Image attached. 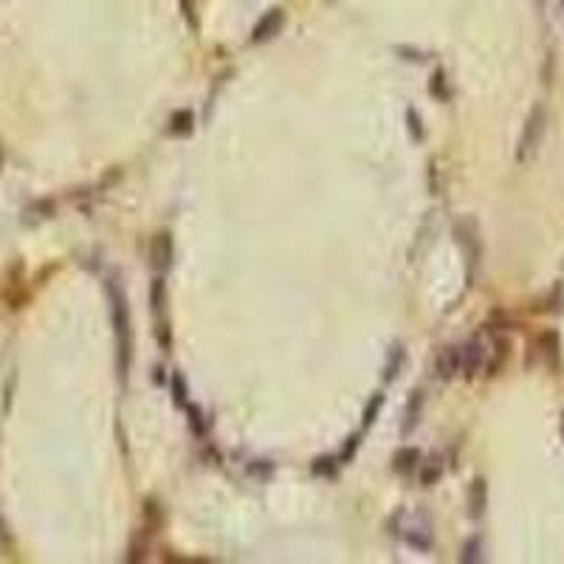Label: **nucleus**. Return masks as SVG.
Returning <instances> with one entry per match:
<instances>
[{"label":"nucleus","instance_id":"1","mask_svg":"<svg viewBox=\"0 0 564 564\" xmlns=\"http://www.w3.org/2000/svg\"><path fill=\"white\" fill-rule=\"evenodd\" d=\"M107 296H110V313H113V330H116V367L122 381H128L130 364H133V322H130V308L122 285L116 280H107Z\"/></svg>","mask_w":564,"mask_h":564},{"label":"nucleus","instance_id":"2","mask_svg":"<svg viewBox=\"0 0 564 564\" xmlns=\"http://www.w3.org/2000/svg\"><path fill=\"white\" fill-rule=\"evenodd\" d=\"M544 128H547V113L542 104H536L530 110V116L525 119V128H522V139H519V147H516V161H525L536 153L542 136H544Z\"/></svg>","mask_w":564,"mask_h":564},{"label":"nucleus","instance_id":"3","mask_svg":"<svg viewBox=\"0 0 564 564\" xmlns=\"http://www.w3.org/2000/svg\"><path fill=\"white\" fill-rule=\"evenodd\" d=\"M455 238L466 252V263H469V282L474 280V268L480 260V238H477V223L472 217H463L455 223Z\"/></svg>","mask_w":564,"mask_h":564},{"label":"nucleus","instance_id":"4","mask_svg":"<svg viewBox=\"0 0 564 564\" xmlns=\"http://www.w3.org/2000/svg\"><path fill=\"white\" fill-rule=\"evenodd\" d=\"M488 359H491V350L486 345V338L474 336L463 345V376L466 378H477L483 370H488Z\"/></svg>","mask_w":564,"mask_h":564},{"label":"nucleus","instance_id":"5","mask_svg":"<svg viewBox=\"0 0 564 564\" xmlns=\"http://www.w3.org/2000/svg\"><path fill=\"white\" fill-rule=\"evenodd\" d=\"M434 370H437V378L440 381H451L463 373V348H455L448 345L437 353V362H434Z\"/></svg>","mask_w":564,"mask_h":564},{"label":"nucleus","instance_id":"6","mask_svg":"<svg viewBox=\"0 0 564 564\" xmlns=\"http://www.w3.org/2000/svg\"><path fill=\"white\" fill-rule=\"evenodd\" d=\"M172 257H175V246H172V235L170 232H158L150 243V263L158 274H164L170 266H172Z\"/></svg>","mask_w":564,"mask_h":564},{"label":"nucleus","instance_id":"7","mask_svg":"<svg viewBox=\"0 0 564 564\" xmlns=\"http://www.w3.org/2000/svg\"><path fill=\"white\" fill-rule=\"evenodd\" d=\"M392 533H398L409 547H415V550H420V553H426V550H432V544H434V536H432V528L426 525V522H415V519H409V525L406 528H395Z\"/></svg>","mask_w":564,"mask_h":564},{"label":"nucleus","instance_id":"8","mask_svg":"<svg viewBox=\"0 0 564 564\" xmlns=\"http://www.w3.org/2000/svg\"><path fill=\"white\" fill-rule=\"evenodd\" d=\"M282 23H285V12H282V9H268V12L257 20V26L252 29V43H268L271 37L280 34Z\"/></svg>","mask_w":564,"mask_h":564},{"label":"nucleus","instance_id":"9","mask_svg":"<svg viewBox=\"0 0 564 564\" xmlns=\"http://www.w3.org/2000/svg\"><path fill=\"white\" fill-rule=\"evenodd\" d=\"M420 469V451L412 446H404L392 455V472L401 477H412Z\"/></svg>","mask_w":564,"mask_h":564},{"label":"nucleus","instance_id":"10","mask_svg":"<svg viewBox=\"0 0 564 564\" xmlns=\"http://www.w3.org/2000/svg\"><path fill=\"white\" fill-rule=\"evenodd\" d=\"M423 404H426V395L420 390L412 392L409 404H406V415H404V426H401V434L406 437L418 423H420V415H423Z\"/></svg>","mask_w":564,"mask_h":564},{"label":"nucleus","instance_id":"11","mask_svg":"<svg viewBox=\"0 0 564 564\" xmlns=\"http://www.w3.org/2000/svg\"><path fill=\"white\" fill-rule=\"evenodd\" d=\"M486 508H488V486H486L483 477H477L472 483V488H469V514L477 519V516L486 514Z\"/></svg>","mask_w":564,"mask_h":564},{"label":"nucleus","instance_id":"12","mask_svg":"<svg viewBox=\"0 0 564 564\" xmlns=\"http://www.w3.org/2000/svg\"><path fill=\"white\" fill-rule=\"evenodd\" d=\"M164 308H167V282L161 274H156L150 282V310H153L156 322L164 319Z\"/></svg>","mask_w":564,"mask_h":564},{"label":"nucleus","instance_id":"13","mask_svg":"<svg viewBox=\"0 0 564 564\" xmlns=\"http://www.w3.org/2000/svg\"><path fill=\"white\" fill-rule=\"evenodd\" d=\"M404 364H406V350H404V345L398 342V345H392V348H390V353H387V364H384V381H395V378L401 376Z\"/></svg>","mask_w":564,"mask_h":564},{"label":"nucleus","instance_id":"14","mask_svg":"<svg viewBox=\"0 0 564 564\" xmlns=\"http://www.w3.org/2000/svg\"><path fill=\"white\" fill-rule=\"evenodd\" d=\"M192 128H195V116H192V113H189V110H175L172 116H170L167 133L175 136V139H184V136L192 133Z\"/></svg>","mask_w":564,"mask_h":564},{"label":"nucleus","instance_id":"15","mask_svg":"<svg viewBox=\"0 0 564 564\" xmlns=\"http://www.w3.org/2000/svg\"><path fill=\"white\" fill-rule=\"evenodd\" d=\"M184 412H186V420H189L192 434H195V437H206V432H209V418L203 415V409L189 401V404L184 406Z\"/></svg>","mask_w":564,"mask_h":564},{"label":"nucleus","instance_id":"16","mask_svg":"<svg viewBox=\"0 0 564 564\" xmlns=\"http://www.w3.org/2000/svg\"><path fill=\"white\" fill-rule=\"evenodd\" d=\"M429 90H432V96H434V99H440V102H448V99H451V85H448V79H446V71H443V68H437V71L432 74Z\"/></svg>","mask_w":564,"mask_h":564},{"label":"nucleus","instance_id":"17","mask_svg":"<svg viewBox=\"0 0 564 564\" xmlns=\"http://www.w3.org/2000/svg\"><path fill=\"white\" fill-rule=\"evenodd\" d=\"M460 561H463V564H477V561H483V539H480V536H469V539L463 542Z\"/></svg>","mask_w":564,"mask_h":564},{"label":"nucleus","instance_id":"18","mask_svg":"<svg viewBox=\"0 0 564 564\" xmlns=\"http://www.w3.org/2000/svg\"><path fill=\"white\" fill-rule=\"evenodd\" d=\"M542 353H544V359L550 362V367H556V362H558V333L556 330H550V333H542Z\"/></svg>","mask_w":564,"mask_h":564},{"label":"nucleus","instance_id":"19","mask_svg":"<svg viewBox=\"0 0 564 564\" xmlns=\"http://www.w3.org/2000/svg\"><path fill=\"white\" fill-rule=\"evenodd\" d=\"M310 469H313L316 477H336L338 469H342V463H338L336 458H316Z\"/></svg>","mask_w":564,"mask_h":564},{"label":"nucleus","instance_id":"20","mask_svg":"<svg viewBox=\"0 0 564 564\" xmlns=\"http://www.w3.org/2000/svg\"><path fill=\"white\" fill-rule=\"evenodd\" d=\"M170 392H172V401H175V406H186L189 404V392H186V384H184V376L181 373H175L172 378H170Z\"/></svg>","mask_w":564,"mask_h":564},{"label":"nucleus","instance_id":"21","mask_svg":"<svg viewBox=\"0 0 564 564\" xmlns=\"http://www.w3.org/2000/svg\"><path fill=\"white\" fill-rule=\"evenodd\" d=\"M406 125H409V136H412L415 142H423V139H426L423 119H420V113H418L415 107H409V110H406Z\"/></svg>","mask_w":564,"mask_h":564},{"label":"nucleus","instance_id":"22","mask_svg":"<svg viewBox=\"0 0 564 564\" xmlns=\"http://www.w3.org/2000/svg\"><path fill=\"white\" fill-rule=\"evenodd\" d=\"M381 406H384V392H376L373 398H370V404H367V409H364V420H362V426L364 429H370L376 420H378V412H381Z\"/></svg>","mask_w":564,"mask_h":564},{"label":"nucleus","instance_id":"23","mask_svg":"<svg viewBox=\"0 0 564 564\" xmlns=\"http://www.w3.org/2000/svg\"><path fill=\"white\" fill-rule=\"evenodd\" d=\"M443 477V466H440V460H429L426 466H420V486H434L437 480Z\"/></svg>","mask_w":564,"mask_h":564},{"label":"nucleus","instance_id":"24","mask_svg":"<svg viewBox=\"0 0 564 564\" xmlns=\"http://www.w3.org/2000/svg\"><path fill=\"white\" fill-rule=\"evenodd\" d=\"M359 446H362V432H356L353 437H348V446L342 448V455H338V463H342V466H348V463H350V460L356 458Z\"/></svg>","mask_w":564,"mask_h":564},{"label":"nucleus","instance_id":"25","mask_svg":"<svg viewBox=\"0 0 564 564\" xmlns=\"http://www.w3.org/2000/svg\"><path fill=\"white\" fill-rule=\"evenodd\" d=\"M395 54H401V60H406V62H426L429 60L426 51H418V48H409V46H398Z\"/></svg>","mask_w":564,"mask_h":564},{"label":"nucleus","instance_id":"26","mask_svg":"<svg viewBox=\"0 0 564 564\" xmlns=\"http://www.w3.org/2000/svg\"><path fill=\"white\" fill-rule=\"evenodd\" d=\"M249 472H252V474H260V477H268V474L274 472V466H271L268 460H254V463L249 466Z\"/></svg>","mask_w":564,"mask_h":564},{"label":"nucleus","instance_id":"27","mask_svg":"<svg viewBox=\"0 0 564 564\" xmlns=\"http://www.w3.org/2000/svg\"><path fill=\"white\" fill-rule=\"evenodd\" d=\"M561 434H564V418H561Z\"/></svg>","mask_w":564,"mask_h":564}]
</instances>
